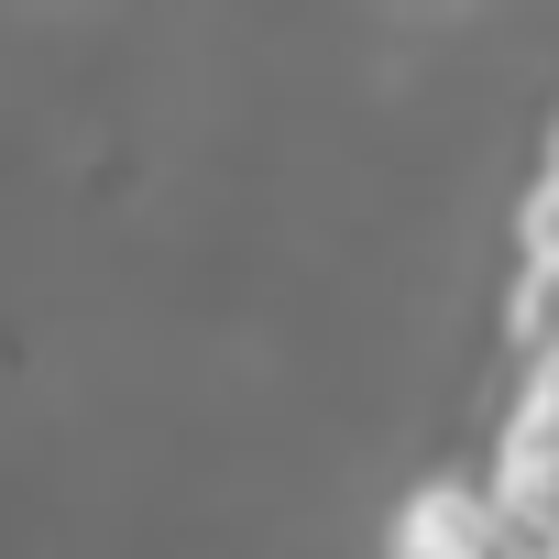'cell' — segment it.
Here are the masks:
<instances>
[{"instance_id": "cell-1", "label": "cell", "mask_w": 559, "mask_h": 559, "mask_svg": "<svg viewBox=\"0 0 559 559\" xmlns=\"http://www.w3.org/2000/svg\"><path fill=\"white\" fill-rule=\"evenodd\" d=\"M373 559H504V515H493L483 472L439 461V472L395 483L373 515Z\"/></svg>"}, {"instance_id": "cell-2", "label": "cell", "mask_w": 559, "mask_h": 559, "mask_svg": "<svg viewBox=\"0 0 559 559\" xmlns=\"http://www.w3.org/2000/svg\"><path fill=\"white\" fill-rule=\"evenodd\" d=\"M504 252H515L526 274H559V154H537V176L515 187V209H504Z\"/></svg>"}, {"instance_id": "cell-3", "label": "cell", "mask_w": 559, "mask_h": 559, "mask_svg": "<svg viewBox=\"0 0 559 559\" xmlns=\"http://www.w3.org/2000/svg\"><path fill=\"white\" fill-rule=\"evenodd\" d=\"M548 154H559V132H548Z\"/></svg>"}]
</instances>
